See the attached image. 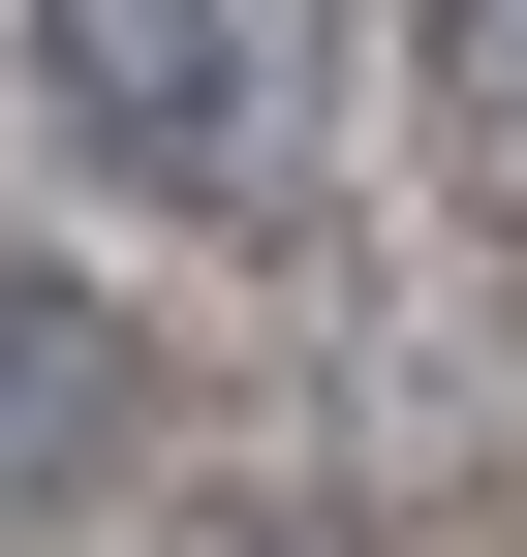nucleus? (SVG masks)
<instances>
[{
    "label": "nucleus",
    "mask_w": 527,
    "mask_h": 557,
    "mask_svg": "<svg viewBox=\"0 0 527 557\" xmlns=\"http://www.w3.org/2000/svg\"><path fill=\"white\" fill-rule=\"evenodd\" d=\"M0 94L124 218H280L342 156V0H0Z\"/></svg>",
    "instance_id": "obj_1"
},
{
    "label": "nucleus",
    "mask_w": 527,
    "mask_h": 557,
    "mask_svg": "<svg viewBox=\"0 0 527 557\" xmlns=\"http://www.w3.org/2000/svg\"><path fill=\"white\" fill-rule=\"evenodd\" d=\"M94 465H124V341H94V278L0 248V496H94Z\"/></svg>",
    "instance_id": "obj_2"
},
{
    "label": "nucleus",
    "mask_w": 527,
    "mask_h": 557,
    "mask_svg": "<svg viewBox=\"0 0 527 557\" xmlns=\"http://www.w3.org/2000/svg\"><path fill=\"white\" fill-rule=\"evenodd\" d=\"M434 94H466L497 156H527V0H434Z\"/></svg>",
    "instance_id": "obj_3"
}]
</instances>
